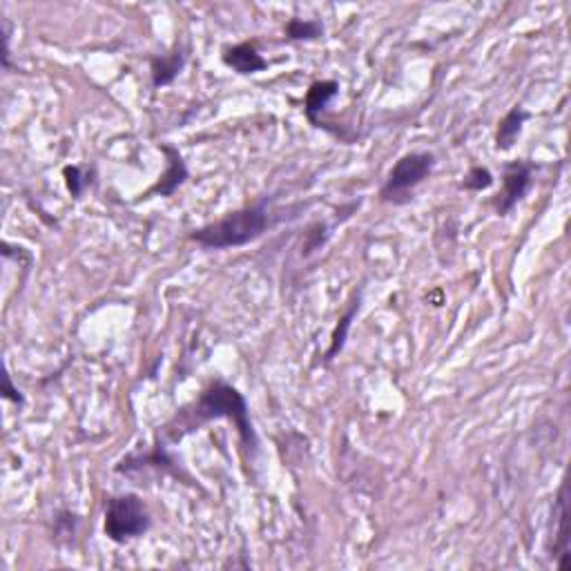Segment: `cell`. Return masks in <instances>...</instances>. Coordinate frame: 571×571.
<instances>
[{
    "label": "cell",
    "mask_w": 571,
    "mask_h": 571,
    "mask_svg": "<svg viewBox=\"0 0 571 571\" xmlns=\"http://www.w3.org/2000/svg\"><path fill=\"white\" fill-rule=\"evenodd\" d=\"M527 119H529V112L520 105L511 107V110L507 112V116L500 121L496 132L498 150H511V147L516 146V141H518L520 132H523V125Z\"/></svg>",
    "instance_id": "10"
},
{
    "label": "cell",
    "mask_w": 571,
    "mask_h": 571,
    "mask_svg": "<svg viewBox=\"0 0 571 571\" xmlns=\"http://www.w3.org/2000/svg\"><path fill=\"white\" fill-rule=\"evenodd\" d=\"M491 186H493V174L489 172L487 168H480V165L471 168L469 172H466L465 181H462V188H465V190H474V192H483Z\"/></svg>",
    "instance_id": "14"
},
{
    "label": "cell",
    "mask_w": 571,
    "mask_h": 571,
    "mask_svg": "<svg viewBox=\"0 0 571 571\" xmlns=\"http://www.w3.org/2000/svg\"><path fill=\"white\" fill-rule=\"evenodd\" d=\"M63 174H65L67 190L71 192V197H76V199H79V197L85 192V188L89 186V181H88V177L83 174V170H80L79 165H67V168L63 170Z\"/></svg>",
    "instance_id": "15"
},
{
    "label": "cell",
    "mask_w": 571,
    "mask_h": 571,
    "mask_svg": "<svg viewBox=\"0 0 571 571\" xmlns=\"http://www.w3.org/2000/svg\"><path fill=\"white\" fill-rule=\"evenodd\" d=\"M161 152H164L165 159H168V168L161 174L159 183L152 188V192H156V195L161 197H170L188 179V168L186 164H183V156L179 155L177 147L161 146Z\"/></svg>",
    "instance_id": "8"
},
{
    "label": "cell",
    "mask_w": 571,
    "mask_h": 571,
    "mask_svg": "<svg viewBox=\"0 0 571 571\" xmlns=\"http://www.w3.org/2000/svg\"><path fill=\"white\" fill-rule=\"evenodd\" d=\"M556 514H558V545H556V565L558 567H565V558H567V551H569V529H567V518H569V511H567V484H563L560 489V496H558V505H556Z\"/></svg>",
    "instance_id": "11"
},
{
    "label": "cell",
    "mask_w": 571,
    "mask_h": 571,
    "mask_svg": "<svg viewBox=\"0 0 571 571\" xmlns=\"http://www.w3.org/2000/svg\"><path fill=\"white\" fill-rule=\"evenodd\" d=\"M435 165V156L431 152H411V155L399 156L398 164L390 168L380 195L384 201L402 204L413 188L420 186L431 174Z\"/></svg>",
    "instance_id": "4"
},
{
    "label": "cell",
    "mask_w": 571,
    "mask_h": 571,
    "mask_svg": "<svg viewBox=\"0 0 571 571\" xmlns=\"http://www.w3.org/2000/svg\"><path fill=\"white\" fill-rule=\"evenodd\" d=\"M323 34V25L319 21H304V18H290L286 25V36L290 40H315Z\"/></svg>",
    "instance_id": "13"
},
{
    "label": "cell",
    "mask_w": 571,
    "mask_h": 571,
    "mask_svg": "<svg viewBox=\"0 0 571 571\" xmlns=\"http://www.w3.org/2000/svg\"><path fill=\"white\" fill-rule=\"evenodd\" d=\"M222 417L235 422L237 431H239L246 447L253 449V451L257 449V435H255L253 422H250L248 402H246V398L235 389V386L226 384V382H214V384H210L208 389L201 393V398L197 399L192 407L177 413V417H174L165 429H168V438L172 440V442H177V440H181L183 435L195 431L197 426H201L204 422L222 420Z\"/></svg>",
    "instance_id": "1"
},
{
    "label": "cell",
    "mask_w": 571,
    "mask_h": 571,
    "mask_svg": "<svg viewBox=\"0 0 571 571\" xmlns=\"http://www.w3.org/2000/svg\"><path fill=\"white\" fill-rule=\"evenodd\" d=\"M223 63H226V67H231V70H235L241 76L257 74V71L268 67V61L257 52L255 43H250V40L223 49Z\"/></svg>",
    "instance_id": "6"
},
{
    "label": "cell",
    "mask_w": 571,
    "mask_h": 571,
    "mask_svg": "<svg viewBox=\"0 0 571 571\" xmlns=\"http://www.w3.org/2000/svg\"><path fill=\"white\" fill-rule=\"evenodd\" d=\"M340 94V83L337 80H317L308 88L304 98V114L315 128H319V114L331 105L332 98Z\"/></svg>",
    "instance_id": "7"
},
{
    "label": "cell",
    "mask_w": 571,
    "mask_h": 571,
    "mask_svg": "<svg viewBox=\"0 0 571 571\" xmlns=\"http://www.w3.org/2000/svg\"><path fill=\"white\" fill-rule=\"evenodd\" d=\"M105 536L114 542H128L143 536L150 529V516L146 505L134 493H123L107 500L105 507Z\"/></svg>",
    "instance_id": "3"
},
{
    "label": "cell",
    "mask_w": 571,
    "mask_h": 571,
    "mask_svg": "<svg viewBox=\"0 0 571 571\" xmlns=\"http://www.w3.org/2000/svg\"><path fill=\"white\" fill-rule=\"evenodd\" d=\"M183 65H186V52H183L181 47L172 49L170 54L152 56L150 58L152 85H155V88H165V85H170L179 74H181Z\"/></svg>",
    "instance_id": "9"
},
{
    "label": "cell",
    "mask_w": 571,
    "mask_h": 571,
    "mask_svg": "<svg viewBox=\"0 0 571 571\" xmlns=\"http://www.w3.org/2000/svg\"><path fill=\"white\" fill-rule=\"evenodd\" d=\"M533 168L527 161H511L505 165V177H502V192L498 199V214H507L532 188Z\"/></svg>",
    "instance_id": "5"
},
{
    "label": "cell",
    "mask_w": 571,
    "mask_h": 571,
    "mask_svg": "<svg viewBox=\"0 0 571 571\" xmlns=\"http://www.w3.org/2000/svg\"><path fill=\"white\" fill-rule=\"evenodd\" d=\"M3 395H4V399H12V402H16V404L25 402V398L21 395V390H18L16 386L12 384V375H9V373H4L3 375Z\"/></svg>",
    "instance_id": "16"
},
{
    "label": "cell",
    "mask_w": 571,
    "mask_h": 571,
    "mask_svg": "<svg viewBox=\"0 0 571 571\" xmlns=\"http://www.w3.org/2000/svg\"><path fill=\"white\" fill-rule=\"evenodd\" d=\"M271 223L273 219L266 206L257 204L228 213L226 217L217 219L199 231H192L190 239L206 250L239 248V246L259 239L271 228Z\"/></svg>",
    "instance_id": "2"
},
{
    "label": "cell",
    "mask_w": 571,
    "mask_h": 571,
    "mask_svg": "<svg viewBox=\"0 0 571 571\" xmlns=\"http://www.w3.org/2000/svg\"><path fill=\"white\" fill-rule=\"evenodd\" d=\"M357 310H359V297H357V301H353V304H350V308L346 310V315L340 319V323H337L335 332H332L331 348H328V353H326V362H331V359L335 357V355L340 353L341 348H344V341H346V337H348V331H350V326H353V319H355V315H357Z\"/></svg>",
    "instance_id": "12"
}]
</instances>
